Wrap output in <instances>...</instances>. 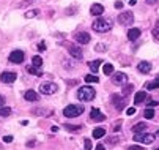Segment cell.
I'll use <instances>...</instances> for the list:
<instances>
[{
    "label": "cell",
    "instance_id": "1",
    "mask_svg": "<svg viewBox=\"0 0 159 150\" xmlns=\"http://www.w3.org/2000/svg\"><path fill=\"white\" fill-rule=\"evenodd\" d=\"M112 29V21L109 17H99L93 22V30L98 33H106Z\"/></svg>",
    "mask_w": 159,
    "mask_h": 150
},
{
    "label": "cell",
    "instance_id": "2",
    "mask_svg": "<svg viewBox=\"0 0 159 150\" xmlns=\"http://www.w3.org/2000/svg\"><path fill=\"white\" fill-rule=\"evenodd\" d=\"M96 96V92L93 87H90V85H84L77 90V98L80 101H92L93 98Z\"/></svg>",
    "mask_w": 159,
    "mask_h": 150
},
{
    "label": "cell",
    "instance_id": "3",
    "mask_svg": "<svg viewBox=\"0 0 159 150\" xmlns=\"http://www.w3.org/2000/svg\"><path fill=\"white\" fill-rule=\"evenodd\" d=\"M84 112V106L82 104H70L63 109L65 117H79Z\"/></svg>",
    "mask_w": 159,
    "mask_h": 150
},
{
    "label": "cell",
    "instance_id": "4",
    "mask_svg": "<svg viewBox=\"0 0 159 150\" xmlns=\"http://www.w3.org/2000/svg\"><path fill=\"white\" fill-rule=\"evenodd\" d=\"M57 89H58L57 84H54V82H43L39 85V92L43 95H54L57 92Z\"/></svg>",
    "mask_w": 159,
    "mask_h": 150
},
{
    "label": "cell",
    "instance_id": "5",
    "mask_svg": "<svg viewBox=\"0 0 159 150\" xmlns=\"http://www.w3.org/2000/svg\"><path fill=\"white\" fill-rule=\"evenodd\" d=\"M117 21H118V24H121V26H131V24L134 22V14L129 13V11L120 13V16H118Z\"/></svg>",
    "mask_w": 159,
    "mask_h": 150
},
{
    "label": "cell",
    "instance_id": "6",
    "mask_svg": "<svg viewBox=\"0 0 159 150\" xmlns=\"http://www.w3.org/2000/svg\"><path fill=\"white\" fill-rule=\"evenodd\" d=\"M154 138L156 136H153V134H147V133H135L134 134V141H137V142H143V144H153V141H154Z\"/></svg>",
    "mask_w": 159,
    "mask_h": 150
},
{
    "label": "cell",
    "instance_id": "7",
    "mask_svg": "<svg viewBox=\"0 0 159 150\" xmlns=\"http://www.w3.org/2000/svg\"><path fill=\"white\" fill-rule=\"evenodd\" d=\"M112 104H113V108H115L117 111H121L123 108H125V104H126V101H125V96L123 95H112Z\"/></svg>",
    "mask_w": 159,
    "mask_h": 150
},
{
    "label": "cell",
    "instance_id": "8",
    "mask_svg": "<svg viewBox=\"0 0 159 150\" xmlns=\"http://www.w3.org/2000/svg\"><path fill=\"white\" fill-rule=\"evenodd\" d=\"M16 79H17V74L14 71H3L2 74H0V81H2L3 84H13Z\"/></svg>",
    "mask_w": 159,
    "mask_h": 150
},
{
    "label": "cell",
    "instance_id": "9",
    "mask_svg": "<svg viewBox=\"0 0 159 150\" xmlns=\"http://www.w3.org/2000/svg\"><path fill=\"white\" fill-rule=\"evenodd\" d=\"M10 62L11 63H16V65H17V63H22V62H24V59H25V55H24V52H22V51H13L11 54H10Z\"/></svg>",
    "mask_w": 159,
    "mask_h": 150
},
{
    "label": "cell",
    "instance_id": "10",
    "mask_svg": "<svg viewBox=\"0 0 159 150\" xmlns=\"http://www.w3.org/2000/svg\"><path fill=\"white\" fill-rule=\"evenodd\" d=\"M90 40H92V36H90V33H87V32H80V33L76 35V41L79 43V45H88Z\"/></svg>",
    "mask_w": 159,
    "mask_h": 150
},
{
    "label": "cell",
    "instance_id": "11",
    "mask_svg": "<svg viewBox=\"0 0 159 150\" xmlns=\"http://www.w3.org/2000/svg\"><path fill=\"white\" fill-rule=\"evenodd\" d=\"M112 81L113 84H126L128 82V76L125 73H112Z\"/></svg>",
    "mask_w": 159,
    "mask_h": 150
},
{
    "label": "cell",
    "instance_id": "12",
    "mask_svg": "<svg viewBox=\"0 0 159 150\" xmlns=\"http://www.w3.org/2000/svg\"><path fill=\"white\" fill-rule=\"evenodd\" d=\"M68 52H70L74 59H77V60H80L82 57H84V54H82V51L77 48V46H73V45H68Z\"/></svg>",
    "mask_w": 159,
    "mask_h": 150
},
{
    "label": "cell",
    "instance_id": "13",
    "mask_svg": "<svg viewBox=\"0 0 159 150\" xmlns=\"http://www.w3.org/2000/svg\"><path fill=\"white\" fill-rule=\"evenodd\" d=\"M90 119H92L93 122H102L106 119V115L101 114V111L95 108V109H92V112H90Z\"/></svg>",
    "mask_w": 159,
    "mask_h": 150
},
{
    "label": "cell",
    "instance_id": "14",
    "mask_svg": "<svg viewBox=\"0 0 159 150\" xmlns=\"http://www.w3.org/2000/svg\"><path fill=\"white\" fill-rule=\"evenodd\" d=\"M147 128H148V125H147L145 122H139V123H135V125L132 126V133H134V134H135V133H145Z\"/></svg>",
    "mask_w": 159,
    "mask_h": 150
},
{
    "label": "cell",
    "instance_id": "15",
    "mask_svg": "<svg viewBox=\"0 0 159 150\" xmlns=\"http://www.w3.org/2000/svg\"><path fill=\"white\" fill-rule=\"evenodd\" d=\"M90 13H92L93 16H101L104 13V7L101 3H93L92 8H90Z\"/></svg>",
    "mask_w": 159,
    "mask_h": 150
},
{
    "label": "cell",
    "instance_id": "16",
    "mask_svg": "<svg viewBox=\"0 0 159 150\" xmlns=\"http://www.w3.org/2000/svg\"><path fill=\"white\" fill-rule=\"evenodd\" d=\"M137 70L140 71V73H150L151 71V63L150 62H140L139 65H137Z\"/></svg>",
    "mask_w": 159,
    "mask_h": 150
},
{
    "label": "cell",
    "instance_id": "17",
    "mask_svg": "<svg viewBox=\"0 0 159 150\" xmlns=\"http://www.w3.org/2000/svg\"><path fill=\"white\" fill-rule=\"evenodd\" d=\"M145 100H147V92H143V90L137 92V93H135V96H134V103L135 104H142Z\"/></svg>",
    "mask_w": 159,
    "mask_h": 150
},
{
    "label": "cell",
    "instance_id": "18",
    "mask_svg": "<svg viewBox=\"0 0 159 150\" xmlns=\"http://www.w3.org/2000/svg\"><path fill=\"white\" fill-rule=\"evenodd\" d=\"M140 29H129V32H128V38L131 40V41H135L139 36H140Z\"/></svg>",
    "mask_w": 159,
    "mask_h": 150
},
{
    "label": "cell",
    "instance_id": "19",
    "mask_svg": "<svg viewBox=\"0 0 159 150\" xmlns=\"http://www.w3.org/2000/svg\"><path fill=\"white\" fill-rule=\"evenodd\" d=\"M101 60H93V62H88V68L93 71V74L95 73H98V70H99V65H101Z\"/></svg>",
    "mask_w": 159,
    "mask_h": 150
},
{
    "label": "cell",
    "instance_id": "20",
    "mask_svg": "<svg viewBox=\"0 0 159 150\" xmlns=\"http://www.w3.org/2000/svg\"><path fill=\"white\" fill-rule=\"evenodd\" d=\"M24 98H25L27 101H38V95H36V92H33V90H27V92L24 93Z\"/></svg>",
    "mask_w": 159,
    "mask_h": 150
},
{
    "label": "cell",
    "instance_id": "21",
    "mask_svg": "<svg viewBox=\"0 0 159 150\" xmlns=\"http://www.w3.org/2000/svg\"><path fill=\"white\" fill-rule=\"evenodd\" d=\"M36 2H43V0H24V2H20V3L17 5V8H29V7H32L33 3H36Z\"/></svg>",
    "mask_w": 159,
    "mask_h": 150
},
{
    "label": "cell",
    "instance_id": "22",
    "mask_svg": "<svg viewBox=\"0 0 159 150\" xmlns=\"http://www.w3.org/2000/svg\"><path fill=\"white\" fill-rule=\"evenodd\" d=\"M27 71H29L30 74H35V76H43V70L38 68V67H33V65L27 67Z\"/></svg>",
    "mask_w": 159,
    "mask_h": 150
},
{
    "label": "cell",
    "instance_id": "23",
    "mask_svg": "<svg viewBox=\"0 0 159 150\" xmlns=\"http://www.w3.org/2000/svg\"><path fill=\"white\" fill-rule=\"evenodd\" d=\"M132 90H134V85L132 84H126L125 87H123V90H121V95L123 96H128V95L132 93Z\"/></svg>",
    "mask_w": 159,
    "mask_h": 150
},
{
    "label": "cell",
    "instance_id": "24",
    "mask_svg": "<svg viewBox=\"0 0 159 150\" xmlns=\"http://www.w3.org/2000/svg\"><path fill=\"white\" fill-rule=\"evenodd\" d=\"M102 136H106V130H104V128H96V130H93V138L95 139H101Z\"/></svg>",
    "mask_w": 159,
    "mask_h": 150
},
{
    "label": "cell",
    "instance_id": "25",
    "mask_svg": "<svg viewBox=\"0 0 159 150\" xmlns=\"http://www.w3.org/2000/svg\"><path fill=\"white\" fill-rule=\"evenodd\" d=\"M159 87V76H156V79L153 81V82H148L147 84V89L148 90H154V89H157Z\"/></svg>",
    "mask_w": 159,
    "mask_h": 150
},
{
    "label": "cell",
    "instance_id": "26",
    "mask_svg": "<svg viewBox=\"0 0 159 150\" xmlns=\"http://www.w3.org/2000/svg\"><path fill=\"white\" fill-rule=\"evenodd\" d=\"M32 63H33V67H38V68H41V67H43V59H41L39 55H33V59H32Z\"/></svg>",
    "mask_w": 159,
    "mask_h": 150
},
{
    "label": "cell",
    "instance_id": "27",
    "mask_svg": "<svg viewBox=\"0 0 159 150\" xmlns=\"http://www.w3.org/2000/svg\"><path fill=\"white\" fill-rule=\"evenodd\" d=\"M102 71H104V74H112L113 73V67H112V63H104V67H102Z\"/></svg>",
    "mask_w": 159,
    "mask_h": 150
},
{
    "label": "cell",
    "instance_id": "28",
    "mask_svg": "<svg viewBox=\"0 0 159 150\" xmlns=\"http://www.w3.org/2000/svg\"><path fill=\"white\" fill-rule=\"evenodd\" d=\"M39 14V10H29L25 14H24V17H27V19H32V17H36Z\"/></svg>",
    "mask_w": 159,
    "mask_h": 150
},
{
    "label": "cell",
    "instance_id": "29",
    "mask_svg": "<svg viewBox=\"0 0 159 150\" xmlns=\"http://www.w3.org/2000/svg\"><path fill=\"white\" fill-rule=\"evenodd\" d=\"M11 115V109L3 106V108H0V117H10Z\"/></svg>",
    "mask_w": 159,
    "mask_h": 150
},
{
    "label": "cell",
    "instance_id": "30",
    "mask_svg": "<svg viewBox=\"0 0 159 150\" xmlns=\"http://www.w3.org/2000/svg\"><path fill=\"white\" fill-rule=\"evenodd\" d=\"M63 126L66 128L68 131H79L80 128H82L80 125H70V123H66V125H63Z\"/></svg>",
    "mask_w": 159,
    "mask_h": 150
},
{
    "label": "cell",
    "instance_id": "31",
    "mask_svg": "<svg viewBox=\"0 0 159 150\" xmlns=\"http://www.w3.org/2000/svg\"><path fill=\"white\" fill-rule=\"evenodd\" d=\"M143 117H145V119H148V120H150V119H153V117H154V111H153V108L145 109V111H143Z\"/></svg>",
    "mask_w": 159,
    "mask_h": 150
},
{
    "label": "cell",
    "instance_id": "32",
    "mask_svg": "<svg viewBox=\"0 0 159 150\" xmlns=\"http://www.w3.org/2000/svg\"><path fill=\"white\" fill-rule=\"evenodd\" d=\"M85 82H88V84H92V82H99V79H98V76L88 74V76H85Z\"/></svg>",
    "mask_w": 159,
    "mask_h": 150
},
{
    "label": "cell",
    "instance_id": "33",
    "mask_svg": "<svg viewBox=\"0 0 159 150\" xmlns=\"http://www.w3.org/2000/svg\"><path fill=\"white\" fill-rule=\"evenodd\" d=\"M153 36H154L156 41H159V21L156 22V27L153 29Z\"/></svg>",
    "mask_w": 159,
    "mask_h": 150
},
{
    "label": "cell",
    "instance_id": "34",
    "mask_svg": "<svg viewBox=\"0 0 159 150\" xmlns=\"http://www.w3.org/2000/svg\"><path fill=\"white\" fill-rule=\"evenodd\" d=\"M46 112H52V111H46V109H33V114L35 115H49Z\"/></svg>",
    "mask_w": 159,
    "mask_h": 150
},
{
    "label": "cell",
    "instance_id": "35",
    "mask_svg": "<svg viewBox=\"0 0 159 150\" xmlns=\"http://www.w3.org/2000/svg\"><path fill=\"white\" fill-rule=\"evenodd\" d=\"M118 142V138L117 136H110V138H107V144L109 145H115Z\"/></svg>",
    "mask_w": 159,
    "mask_h": 150
},
{
    "label": "cell",
    "instance_id": "36",
    "mask_svg": "<svg viewBox=\"0 0 159 150\" xmlns=\"http://www.w3.org/2000/svg\"><path fill=\"white\" fill-rule=\"evenodd\" d=\"M84 145H85V150H92V141H90V139H85Z\"/></svg>",
    "mask_w": 159,
    "mask_h": 150
},
{
    "label": "cell",
    "instance_id": "37",
    "mask_svg": "<svg viewBox=\"0 0 159 150\" xmlns=\"http://www.w3.org/2000/svg\"><path fill=\"white\" fill-rule=\"evenodd\" d=\"M126 114H128V115H129V117H132V115H134V114H135V108H129V109H128V111H126Z\"/></svg>",
    "mask_w": 159,
    "mask_h": 150
},
{
    "label": "cell",
    "instance_id": "38",
    "mask_svg": "<svg viewBox=\"0 0 159 150\" xmlns=\"http://www.w3.org/2000/svg\"><path fill=\"white\" fill-rule=\"evenodd\" d=\"M154 106H157V101L156 100H150L148 101V108H154Z\"/></svg>",
    "mask_w": 159,
    "mask_h": 150
},
{
    "label": "cell",
    "instance_id": "39",
    "mask_svg": "<svg viewBox=\"0 0 159 150\" xmlns=\"http://www.w3.org/2000/svg\"><path fill=\"white\" fill-rule=\"evenodd\" d=\"M96 51H98V52H104V51H106V46H104V45H98V46H96Z\"/></svg>",
    "mask_w": 159,
    "mask_h": 150
},
{
    "label": "cell",
    "instance_id": "40",
    "mask_svg": "<svg viewBox=\"0 0 159 150\" xmlns=\"http://www.w3.org/2000/svg\"><path fill=\"white\" fill-rule=\"evenodd\" d=\"M3 142H7V144L13 142V136H3Z\"/></svg>",
    "mask_w": 159,
    "mask_h": 150
},
{
    "label": "cell",
    "instance_id": "41",
    "mask_svg": "<svg viewBox=\"0 0 159 150\" xmlns=\"http://www.w3.org/2000/svg\"><path fill=\"white\" fill-rule=\"evenodd\" d=\"M38 49H39V51H46V43H39Z\"/></svg>",
    "mask_w": 159,
    "mask_h": 150
},
{
    "label": "cell",
    "instance_id": "42",
    "mask_svg": "<svg viewBox=\"0 0 159 150\" xmlns=\"http://www.w3.org/2000/svg\"><path fill=\"white\" fill-rule=\"evenodd\" d=\"M120 125H121V122L118 120V122H117L115 125H113V131H118V130H120Z\"/></svg>",
    "mask_w": 159,
    "mask_h": 150
},
{
    "label": "cell",
    "instance_id": "43",
    "mask_svg": "<svg viewBox=\"0 0 159 150\" xmlns=\"http://www.w3.org/2000/svg\"><path fill=\"white\" fill-rule=\"evenodd\" d=\"M128 150H143V148H142L140 145H131V147H129Z\"/></svg>",
    "mask_w": 159,
    "mask_h": 150
},
{
    "label": "cell",
    "instance_id": "44",
    "mask_svg": "<svg viewBox=\"0 0 159 150\" xmlns=\"http://www.w3.org/2000/svg\"><path fill=\"white\" fill-rule=\"evenodd\" d=\"M3 106H5V98L0 95V108H3Z\"/></svg>",
    "mask_w": 159,
    "mask_h": 150
},
{
    "label": "cell",
    "instance_id": "45",
    "mask_svg": "<svg viewBox=\"0 0 159 150\" xmlns=\"http://www.w3.org/2000/svg\"><path fill=\"white\" fill-rule=\"evenodd\" d=\"M115 8H117V10L123 8V2H115Z\"/></svg>",
    "mask_w": 159,
    "mask_h": 150
},
{
    "label": "cell",
    "instance_id": "46",
    "mask_svg": "<svg viewBox=\"0 0 159 150\" xmlns=\"http://www.w3.org/2000/svg\"><path fill=\"white\" fill-rule=\"evenodd\" d=\"M145 2L148 3V5H154V3H157L159 0H145Z\"/></svg>",
    "mask_w": 159,
    "mask_h": 150
},
{
    "label": "cell",
    "instance_id": "47",
    "mask_svg": "<svg viewBox=\"0 0 159 150\" xmlns=\"http://www.w3.org/2000/svg\"><path fill=\"white\" fill-rule=\"evenodd\" d=\"M25 145H27V147H33V145H36V142H35V141H32V142L29 141V142H27Z\"/></svg>",
    "mask_w": 159,
    "mask_h": 150
},
{
    "label": "cell",
    "instance_id": "48",
    "mask_svg": "<svg viewBox=\"0 0 159 150\" xmlns=\"http://www.w3.org/2000/svg\"><path fill=\"white\" fill-rule=\"evenodd\" d=\"M95 150H104V145H102V144H98Z\"/></svg>",
    "mask_w": 159,
    "mask_h": 150
},
{
    "label": "cell",
    "instance_id": "49",
    "mask_svg": "<svg viewBox=\"0 0 159 150\" xmlns=\"http://www.w3.org/2000/svg\"><path fill=\"white\" fill-rule=\"evenodd\" d=\"M137 3V0H129V5H135Z\"/></svg>",
    "mask_w": 159,
    "mask_h": 150
},
{
    "label": "cell",
    "instance_id": "50",
    "mask_svg": "<svg viewBox=\"0 0 159 150\" xmlns=\"http://www.w3.org/2000/svg\"><path fill=\"white\" fill-rule=\"evenodd\" d=\"M156 136H159V130H157V133H156Z\"/></svg>",
    "mask_w": 159,
    "mask_h": 150
},
{
    "label": "cell",
    "instance_id": "51",
    "mask_svg": "<svg viewBox=\"0 0 159 150\" xmlns=\"http://www.w3.org/2000/svg\"><path fill=\"white\" fill-rule=\"evenodd\" d=\"M154 150H159V147H157V148H154Z\"/></svg>",
    "mask_w": 159,
    "mask_h": 150
}]
</instances>
